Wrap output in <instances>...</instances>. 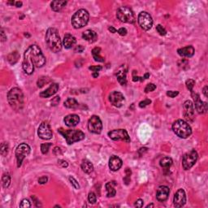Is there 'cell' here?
<instances>
[{
	"label": "cell",
	"mask_w": 208,
	"mask_h": 208,
	"mask_svg": "<svg viewBox=\"0 0 208 208\" xmlns=\"http://www.w3.org/2000/svg\"><path fill=\"white\" fill-rule=\"evenodd\" d=\"M124 96L123 94L119 92V91H113L111 92L109 95V101L110 103L115 107H123L124 103Z\"/></svg>",
	"instance_id": "obj_14"
},
{
	"label": "cell",
	"mask_w": 208,
	"mask_h": 208,
	"mask_svg": "<svg viewBox=\"0 0 208 208\" xmlns=\"http://www.w3.org/2000/svg\"><path fill=\"white\" fill-rule=\"evenodd\" d=\"M88 200H89V202L91 204H94L95 202H96V201H97V197H96V195H95L94 193H93V192H90V193L89 194Z\"/></svg>",
	"instance_id": "obj_38"
},
{
	"label": "cell",
	"mask_w": 208,
	"mask_h": 208,
	"mask_svg": "<svg viewBox=\"0 0 208 208\" xmlns=\"http://www.w3.org/2000/svg\"><path fill=\"white\" fill-rule=\"evenodd\" d=\"M89 70H91L93 72H98L100 70H102V67L101 66H91L89 68Z\"/></svg>",
	"instance_id": "obj_49"
},
{
	"label": "cell",
	"mask_w": 208,
	"mask_h": 208,
	"mask_svg": "<svg viewBox=\"0 0 208 208\" xmlns=\"http://www.w3.org/2000/svg\"><path fill=\"white\" fill-rule=\"evenodd\" d=\"M198 155L195 150H192L185 154L182 159V166L185 170H190L198 160Z\"/></svg>",
	"instance_id": "obj_8"
},
{
	"label": "cell",
	"mask_w": 208,
	"mask_h": 208,
	"mask_svg": "<svg viewBox=\"0 0 208 208\" xmlns=\"http://www.w3.org/2000/svg\"><path fill=\"white\" fill-rule=\"evenodd\" d=\"M126 76H127V68L125 66H122L116 73V78L121 85H125L127 84Z\"/></svg>",
	"instance_id": "obj_23"
},
{
	"label": "cell",
	"mask_w": 208,
	"mask_h": 208,
	"mask_svg": "<svg viewBox=\"0 0 208 208\" xmlns=\"http://www.w3.org/2000/svg\"><path fill=\"white\" fill-rule=\"evenodd\" d=\"M7 40V36L5 35V33L3 29H1V41H5Z\"/></svg>",
	"instance_id": "obj_54"
},
{
	"label": "cell",
	"mask_w": 208,
	"mask_h": 208,
	"mask_svg": "<svg viewBox=\"0 0 208 208\" xmlns=\"http://www.w3.org/2000/svg\"><path fill=\"white\" fill-rule=\"evenodd\" d=\"M194 48L192 46H188L186 47L181 48V49L177 50L178 55L184 58H190L194 55Z\"/></svg>",
	"instance_id": "obj_22"
},
{
	"label": "cell",
	"mask_w": 208,
	"mask_h": 208,
	"mask_svg": "<svg viewBox=\"0 0 208 208\" xmlns=\"http://www.w3.org/2000/svg\"><path fill=\"white\" fill-rule=\"evenodd\" d=\"M108 137L113 141H124L125 142H130V138L128 132L123 128L112 130L108 133Z\"/></svg>",
	"instance_id": "obj_12"
},
{
	"label": "cell",
	"mask_w": 208,
	"mask_h": 208,
	"mask_svg": "<svg viewBox=\"0 0 208 208\" xmlns=\"http://www.w3.org/2000/svg\"><path fill=\"white\" fill-rule=\"evenodd\" d=\"M143 204H144V202H143V200L141 199V198H139V199H138L135 202V203H134V206H136V207H142L143 206Z\"/></svg>",
	"instance_id": "obj_47"
},
{
	"label": "cell",
	"mask_w": 208,
	"mask_h": 208,
	"mask_svg": "<svg viewBox=\"0 0 208 208\" xmlns=\"http://www.w3.org/2000/svg\"><path fill=\"white\" fill-rule=\"evenodd\" d=\"M25 37H30V35H29V34H28V33H25Z\"/></svg>",
	"instance_id": "obj_63"
},
{
	"label": "cell",
	"mask_w": 208,
	"mask_h": 208,
	"mask_svg": "<svg viewBox=\"0 0 208 208\" xmlns=\"http://www.w3.org/2000/svg\"><path fill=\"white\" fill-rule=\"evenodd\" d=\"M146 207H154V204H149V205H147L146 206Z\"/></svg>",
	"instance_id": "obj_62"
},
{
	"label": "cell",
	"mask_w": 208,
	"mask_h": 208,
	"mask_svg": "<svg viewBox=\"0 0 208 208\" xmlns=\"http://www.w3.org/2000/svg\"><path fill=\"white\" fill-rule=\"evenodd\" d=\"M202 92H203V94L205 95V97H208V87L207 85H206V86L204 87L203 89H202Z\"/></svg>",
	"instance_id": "obj_55"
},
{
	"label": "cell",
	"mask_w": 208,
	"mask_h": 208,
	"mask_svg": "<svg viewBox=\"0 0 208 208\" xmlns=\"http://www.w3.org/2000/svg\"><path fill=\"white\" fill-rule=\"evenodd\" d=\"M58 163H59V164L60 165H61L63 167H68V163H67L65 160H63V159H59V160H58Z\"/></svg>",
	"instance_id": "obj_51"
},
{
	"label": "cell",
	"mask_w": 208,
	"mask_h": 208,
	"mask_svg": "<svg viewBox=\"0 0 208 208\" xmlns=\"http://www.w3.org/2000/svg\"><path fill=\"white\" fill-rule=\"evenodd\" d=\"M88 129L94 134H100L103 130V123L98 115H92L88 121Z\"/></svg>",
	"instance_id": "obj_10"
},
{
	"label": "cell",
	"mask_w": 208,
	"mask_h": 208,
	"mask_svg": "<svg viewBox=\"0 0 208 208\" xmlns=\"http://www.w3.org/2000/svg\"><path fill=\"white\" fill-rule=\"evenodd\" d=\"M124 181L126 185H128L130 182V177H128V176H126L124 178Z\"/></svg>",
	"instance_id": "obj_57"
},
{
	"label": "cell",
	"mask_w": 208,
	"mask_h": 208,
	"mask_svg": "<svg viewBox=\"0 0 208 208\" xmlns=\"http://www.w3.org/2000/svg\"><path fill=\"white\" fill-rule=\"evenodd\" d=\"M46 64V57L37 45H31L25 51L23 69L28 75L33 74L34 68H41Z\"/></svg>",
	"instance_id": "obj_1"
},
{
	"label": "cell",
	"mask_w": 208,
	"mask_h": 208,
	"mask_svg": "<svg viewBox=\"0 0 208 208\" xmlns=\"http://www.w3.org/2000/svg\"><path fill=\"white\" fill-rule=\"evenodd\" d=\"M184 116L189 122L194 121V106L190 100H187L183 104Z\"/></svg>",
	"instance_id": "obj_16"
},
{
	"label": "cell",
	"mask_w": 208,
	"mask_h": 208,
	"mask_svg": "<svg viewBox=\"0 0 208 208\" xmlns=\"http://www.w3.org/2000/svg\"><path fill=\"white\" fill-rule=\"evenodd\" d=\"M31 206V204L28 199H23L22 202L20 204V207H26L29 208Z\"/></svg>",
	"instance_id": "obj_42"
},
{
	"label": "cell",
	"mask_w": 208,
	"mask_h": 208,
	"mask_svg": "<svg viewBox=\"0 0 208 208\" xmlns=\"http://www.w3.org/2000/svg\"><path fill=\"white\" fill-rule=\"evenodd\" d=\"M76 43V39L72 34H65L63 40V46L65 49H71Z\"/></svg>",
	"instance_id": "obj_24"
},
{
	"label": "cell",
	"mask_w": 208,
	"mask_h": 208,
	"mask_svg": "<svg viewBox=\"0 0 208 208\" xmlns=\"http://www.w3.org/2000/svg\"><path fill=\"white\" fill-rule=\"evenodd\" d=\"M64 121L68 127H75V126H76L79 124L80 117L77 115L71 114V115H68L64 117Z\"/></svg>",
	"instance_id": "obj_21"
},
{
	"label": "cell",
	"mask_w": 208,
	"mask_h": 208,
	"mask_svg": "<svg viewBox=\"0 0 208 208\" xmlns=\"http://www.w3.org/2000/svg\"><path fill=\"white\" fill-rule=\"evenodd\" d=\"M116 186L115 181H109L106 184V190H107V198H113L116 194V190L115 189V186Z\"/></svg>",
	"instance_id": "obj_26"
},
{
	"label": "cell",
	"mask_w": 208,
	"mask_h": 208,
	"mask_svg": "<svg viewBox=\"0 0 208 208\" xmlns=\"http://www.w3.org/2000/svg\"><path fill=\"white\" fill-rule=\"evenodd\" d=\"M172 130L176 135L183 139L188 138L192 134L191 127L183 120H176L172 124Z\"/></svg>",
	"instance_id": "obj_5"
},
{
	"label": "cell",
	"mask_w": 208,
	"mask_h": 208,
	"mask_svg": "<svg viewBox=\"0 0 208 208\" xmlns=\"http://www.w3.org/2000/svg\"><path fill=\"white\" fill-rule=\"evenodd\" d=\"M23 5V2L21 1H16V3H15V6L17 7H21Z\"/></svg>",
	"instance_id": "obj_58"
},
{
	"label": "cell",
	"mask_w": 208,
	"mask_h": 208,
	"mask_svg": "<svg viewBox=\"0 0 208 208\" xmlns=\"http://www.w3.org/2000/svg\"><path fill=\"white\" fill-rule=\"evenodd\" d=\"M191 94L194 101V106H195L196 111H198L199 114L206 113V111H207V103H204V102L201 100L198 94L194 93V91H192Z\"/></svg>",
	"instance_id": "obj_15"
},
{
	"label": "cell",
	"mask_w": 208,
	"mask_h": 208,
	"mask_svg": "<svg viewBox=\"0 0 208 208\" xmlns=\"http://www.w3.org/2000/svg\"><path fill=\"white\" fill-rule=\"evenodd\" d=\"M92 76H93L94 78H96V77H98V76H99V72H93Z\"/></svg>",
	"instance_id": "obj_60"
},
{
	"label": "cell",
	"mask_w": 208,
	"mask_h": 208,
	"mask_svg": "<svg viewBox=\"0 0 208 208\" xmlns=\"http://www.w3.org/2000/svg\"><path fill=\"white\" fill-rule=\"evenodd\" d=\"M60 96H56V97L54 98L53 99H52L51 101V106H57L58 104H59V103H60Z\"/></svg>",
	"instance_id": "obj_45"
},
{
	"label": "cell",
	"mask_w": 208,
	"mask_h": 208,
	"mask_svg": "<svg viewBox=\"0 0 208 208\" xmlns=\"http://www.w3.org/2000/svg\"><path fill=\"white\" fill-rule=\"evenodd\" d=\"M2 186L5 189H7L9 187L11 184V177L8 174H3L2 177Z\"/></svg>",
	"instance_id": "obj_33"
},
{
	"label": "cell",
	"mask_w": 208,
	"mask_h": 208,
	"mask_svg": "<svg viewBox=\"0 0 208 208\" xmlns=\"http://www.w3.org/2000/svg\"><path fill=\"white\" fill-rule=\"evenodd\" d=\"M68 179H69V181H70V183L72 184V186H73L76 190H79V189H80V186H79L78 182H77V181H76L75 178H73L72 177H70L69 178H68Z\"/></svg>",
	"instance_id": "obj_41"
},
{
	"label": "cell",
	"mask_w": 208,
	"mask_h": 208,
	"mask_svg": "<svg viewBox=\"0 0 208 208\" xmlns=\"http://www.w3.org/2000/svg\"><path fill=\"white\" fill-rule=\"evenodd\" d=\"M8 144L7 142H2L0 146V152H1V155L2 156H6L8 153Z\"/></svg>",
	"instance_id": "obj_34"
},
{
	"label": "cell",
	"mask_w": 208,
	"mask_h": 208,
	"mask_svg": "<svg viewBox=\"0 0 208 208\" xmlns=\"http://www.w3.org/2000/svg\"><path fill=\"white\" fill-rule=\"evenodd\" d=\"M179 94V92L178 91H167V95L168 96L169 98H175L177 97V95Z\"/></svg>",
	"instance_id": "obj_44"
},
{
	"label": "cell",
	"mask_w": 208,
	"mask_h": 208,
	"mask_svg": "<svg viewBox=\"0 0 208 208\" xmlns=\"http://www.w3.org/2000/svg\"><path fill=\"white\" fill-rule=\"evenodd\" d=\"M133 80L134 82L138 81V80H140V81H143V80H144V78H143V77H141V76H133Z\"/></svg>",
	"instance_id": "obj_53"
},
{
	"label": "cell",
	"mask_w": 208,
	"mask_h": 208,
	"mask_svg": "<svg viewBox=\"0 0 208 208\" xmlns=\"http://www.w3.org/2000/svg\"><path fill=\"white\" fill-rule=\"evenodd\" d=\"M186 87H187L188 89H189L190 92H192V91H193V88H194V85H195V80H193V79H189V80H186Z\"/></svg>",
	"instance_id": "obj_37"
},
{
	"label": "cell",
	"mask_w": 208,
	"mask_h": 208,
	"mask_svg": "<svg viewBox=\"0 0 208 208\" xmlns=\"http://www.w3.org/2000/svg\"><path fill=\"white\" fill-rule=\"evenodd\" d=\"M170 190L167 186H161L158 188L156 192V198L159 202H165L168 198Z\"/></svg>",
	"instance_id": "obj_18"
},
{
	"label": "cell",
	"mask_w": 208,
	"mask_h": 208,
	"mask_svg": "<svg viewBox=\"0 0 208 208\" xmlns=\"http://www.w3.org/2000/svg\"><path fill=\"white\" fill-rule=\"evenodd\" d=\"M116 17L120 21L128 24H133L135 22V17L132 9L128 7H120L116 12Z\"/></svg>",
	"instance_id": "obj_7"
},
{
	"label": "cell",
	"mask_w": 208,
	"mask_h": 208,
	"mask_svg": "<svg viewBox=\"0 0 208 208\" xmlns=\"http://www.w3.org/2000/svg\"><path fill=\"white\" fill-rule=\"evenodd\" d=\"M58 132L60 133L66 140L68 145H72L76 142L83 140L85 137L84 133L80 129H64L59 128Z\"/></svg>",
	"instance_id": "obj_4"
},
{
	"label": "cell",
	"mask_w": 208,
	"mask_h": 208,
	"mask_svg": "<svg viewBox=\"0 0 208 208\" xmlns=\"http://www.w3.org/2000/svg\"><path fill=\"white\" fill-rule=\"evenodd\" d=\"M156 31L159 33V35L161 36H164L167 34V31H166V29L163 28V26L161 25H158L156 26Z\"/></svg>",
	"instance_id": "obj_40"
},
{
	"label": "cell",
	"mask_w": 208,
	"mask_h": 208,
	"mask_svg": "<svg viewBox=\"0 0 208 208\" xmlns=\"http://www.w3.org/2000/svg\"><path fill=\"white\" fill-rule=\"evenodd\" d=\"M151 100H150V99H146L144 101L140 102V103H139V107H140L141 108H144V107H146V106H148L149 104H151Z\"/></svg>",
	"instance_id": "obj_43"
},
{
	"label": "cell",
	"mask_w": 208,
	"mask_h": 208,
	"mask_svg": "<svg viewBox=\"0 0 208 208\" xmlns=\"http://www.w3.org/2000/svg\"><path fill=\"white\" fill-rule=\"evenodd\" d=\"M125 173H126V176H128V177H131L132 172H131V170H130L129 168H126L125 169Z\"/></svg>",
	"instance_id": "obj_59"
},
{
	"label": "cell",
	"mask_w": 208,
	"mask_h": 208,
	"mask_svg": "<svg viewBox=\"0 0 208 208\" xmlns=\"http://www.w3.org/2000/svg\"><path fill=\"white\" fill-rule=\"evenodd\" d=\"M47 181H48V177H46V176L40 177L39 179H38V183L41 184V185H44V184H46Z\"/></svg>",
	"instance_id": "obj_48"
},
{
	"label": "cell",
	"mask_w": 208,
	"mask_h": 208,
	"mask_svg": "<svg viewBox=\"0 0 208 208\" xmlns=\"http://www.w3.org/2000/svg\"><path fill=\"white\" fill-rule=\"evenodd\" d=\"M100 53H101V48L95 47L92 50V55H93V57L95 61L103 63L105 61V59L100 56Z\"/></svg>",
	"instance_id": "obj_29"
},
{
	"label": "cell",
	"mask_w": 208,
	"mask_h": 208,
	"mask_svg": "<svg viewBox=\"0 0 208 208\" xmlns=\"http://www.w3.org/2000/svg\"><path fill=\"white\" fill-rule=\"evenodd\" d=\"M59 90V85L57 83H52L48 89H46V90L42 91L40 93V97L46 99V98H50L53 96L54 94H56L57 93V91Z\"/></svg>",
	"instance_id": "obj_19"
},
{
	"label": "cell",
	"mask_w": 208,
	"mask_h": 208,
	"mask_svg": "<svg viewBox=\"0 0 208 208\" xmlns=\"http://www.w3.org/2000/svg\"><path fill=\"white\" fill-rule=\"evenodd\" d=\"M37 134H38V137L42 140H50L52 138L53 136L52 130L47 121H43L40 124L37 130Z\"/></svg>",
	"instance_id": "obj_13"
},
{
	"label": "cell",
	"mask_w": 208,
	"mask_h": 208,
	"mask_svg": "<svg viewBox=\"0 0 208 208\" xmlns=\"http://www.w3.org/2000/svg\"><path fill=\"white\" fill-rule=\"evenodd\" d=\"M30 146L26 143H21L17 146V150H16V157H17V167H20L22 164L23 160L25 159L26 156L29 155L30 153Z\"/></svg>",
	"instance_id": "obj_9"
},
{
	"label": "cell",
	"mask_w": 208,
	"mask_h": 208,
	"mask_svg": "<svg viewBox=\"0 0 208 208\" xmlns=\"http://www.w3.org/2000/svg\"><path fill=\"white\" fill-rule=\"evenodd\" d=\"M117 32L120 36H125L126 34H127V33H128V31H127V29H126L125 28H120Z\"/></svg>",
	"instance_id": "obj_50"
},
{
	"label": "cell",
	"mask_w": 208,
	"mask_h": 208,
	"mask_svg": "<svg viewBox=\"0 0 208 208\" xmlns=\"http://www.w3.org/2000/svg\"><path fill=\"white\" fill-rule=\"evenodd\" d=\"M138 24L144 30H149L152 28L153 19L151 16L146 12H142L138 15Z\"/></svg>",
	"instance_id": "obj_11"
},
{
	"label": "cell",
	"mask_w": 208,
	"mask_h": 208,
	"mask_svg": "<svg viewBox=\"0 0 208 208\" xmlns=\"http://www.w3.org/2000/svg\"><path fill=\"white\" fill-rule=\"evenodd\" d=\"M50 81V79L48 77H45V76H42L41 78H39V80H37V86L41 88L44 85L47 84Z\"/></svg>",
	"instance_id": "obj_36"
},
{
	"label": "cell",
	"mask_w": 208,
	"mask_h": 208,
	"mask_svg": "<svg viewBox=\"0 0 208 208\" xmlns=\"http://www.w3.org/2000/svg\"><path fill=\"white\" fill-rule=\"evenodd\" d=\"M80 167L82 169V171L87 174L91 173L94 170L93 163H91L90 161H89L88 159H83L81 164H80Z\"/></svg>",
	"instance_id": "obj_27"
},
{
	"label": "cell",
	"mask_w": 208,
	"mask_h": 208,
	"mask_svg": "<svg viewBox=\"0 0 208 208\" xmlns=\"http://www.w3.org/2000/svg\"><path fill=\"white\" fill-rule=\"evenodd\" d=\"M54 153H55V155H61L62 154V151H61V149L60 148V147H55V149H54Z\"/></svg>",
	"instance_id": "obj_52"
},
{
	"label": "cell",
	"mask_w": 208,
	"mask_h": 208,
	"mask_svg": "<svg viewBox=\"0 0 208 208\" xmlns=\"http://www.w3.org/2000/svg\"><path fill=\"white\" fill-rule=\"evenodd\" d=\"M122 164H123V162H122L121 159L119 158L118 156L112 155V156L110 158L109 167L111 171H113V172L118 171V170L120 169V167H122Z\"/></svg>",
	"instance_id": "obj_20"
},
{
	"label": "cell",
	"mask_w": 208,
	"mask_h": 208,
	"mask_svg": "<svg viewBox=\"0 0 208 208\" xmlns=\"http://www.w3.org/2000/svg\"><path fill=\"white\" fill-rule=\"evenodd\" d=\"M89 14L85 9H80L76 11L72 17V25L74 29H80L88 24Z\"/></svg>",
	"instance_id": "obj_6"
},
{
	"label": "cell",
	"mask_w": 208,
	"mask_h": 208,
	"mask_svg": "<svg viewBox=\"0 0 208 208\" xmlns=\"http://www.w3.org/2000/svg\"><path fill=\"white\" fill-rule=\"evenodd\" d=\"M108 30H109L111 33H115L117 32V30H116L113 26H110L109 28H108Z\"/></svg>",
	"instance_id": "obj_56"
},
{
	"label": "cell",
	"mask_w": 208,
	"mask_h": 208,
	"mask_svg": "<svg viewBox=\"0 0 208 208\" xmlns=\"http://www.w3.org/2000/svg\"><path fill=\"white\" fill-rule=\"evenodd\" d=\"M46 42L49 49L54 53H58L62 50L63 42L59 32L55 28H50L46 33Z\"/></svg>",
	"instance_id": "obj_2"
},
{
	"label": "cell",
	"mask_w": 208,
	"mask_h": 208,
	"mask_svg": "<svg viewBox=\"0 0 208 208\" xmlns=\"http://www.w3.org/2000/svg\"><path fill=\"white\" fill-rule=\"evenodd\" d=\"M159 164L161 167L164 168V170H167L172 165V159L169 157H164L161 159Z\"/></svg>",
	"instance_id": "obj_31"
},
{
	"label": "cell",
	"mask_w": 208,
	"mask_h": 208,
	"mask_svg": "<svg viewBox=\"0 0 208 208\" xmlns=\"http://www.w3.org/2000/svg\"><path fill=\"white\" fill-rule=\"evenodd\" d=\"M156 89V85L153 83H150V84H147V85L145 88V93H149V92H151V91H154Z\"/></svg>",
	"instance_id": "obj_39"
},
{
	"label": "cell",
	"mask_w": 208,
	"mask_h": 208,
	"mask_svg": "<svg viewBox=\"0 0 208 208\" xmlns=\"http://www.w3.org/2000/svg\"><path fill=\"white\" fill-rule=\"evenodd\" d=\"M82 37L83 39H85V41H89V42H94L98 38L97 33H95L94 30H91V29H87L84 33H82Z\"/></svg>",
	"instance_id": "obj_25"
},
{
	"label": "cell",
	"mask_w": 208,
	"mask_h": 208,
	"mask_svg": "<svg viewBox=\"0 0 208 208\" xmlns=\"http://www.w3.org/2000/svg\"><path fill=\"white\" fill-rule=\"evenodd\" d=\"M149 76H150V73H148V72H147V73H146V74L144 75V77H143V78H145V79H148V78H149Z\"/></svg>",
	"instance_id": "obj_61"
},
{
	"label": "cell",
	"mask_w": 208,
	"mask_h": 208,
	"mask_svg": "<svg viewBox=\"0 0 208 208\" xmlns=\"http://www.w3.org/2000/svg\"><path fill=\"white\" fill-rule=\"evenodd\" d=\"M52 146L51 143H43V144L41 145V151L43 155L47 154L48 151H49L50 147Z\"/></svg>",
	"instance_id": "obj_35"
},
{
	"label": "cell",
	"mask_w": 208,
	"mask_h": 208,
	"mask_svg": "<svg viewBox=\"0 0 208 208\" xmlns=\"http://www.w3.org/2000/svg\"><path fill=\"white\" fill-rule=\"evenodd\" d=\"M84 50H85V47L82 45H78V46H76V47H75L74 51L76 52V53H82V52L84 51Z\"/></svg>",
	"instance_id": "obj_46"
},
{
	"label": "cell",
	"mask_w": 208,
	"mask_h": 208,
	"mask_svg": "<svg viewBox=\"0 0 208 208\" xmlns=\"http://www.w3.org/2000/svg\"><path fill=\"white\" fill-rule=\"evenodd\" d=\"M9 105L15 111H21L24 107V94L20 88H12L7 94Z\"/></svg>",
	"instance_id": "obj_3"
},
{
	"label": "cell",
	"mask_w": 208,
	"mask_h": 208,
	"mask_svg": "<svg viewBox=\"0 0 208 208\" xmlns=\"http://www.w3.org/2000/svg\"><path fill=\"white\" fill-rule=\"evenodd\" d=\"M66 4L67 1H53L51 3V9L54 12H58L62 10L64 7L66 6Z\"/></svg>",
	"instance_id": "obj_28"
},
{
	"label": "cell",
	"mask_w": 208,
	"mask_h": 208,
	"mask_svg": "<svg viewBox=\"0 0 208 208\" xmlns=\"http://www.w3.org/2000/svg\"><path fill=\"white\" fill-rule=\"evenodd\" d=\"M186 202V194L183 189H180L174 194L173 204L176 207H181Z\"/></svg>",
	"instance_id": "obj_17"
},
{
	"label": "cell",
	"mask_w": 208,
	"mask_h": 208,
	"mask_svg": "<svg viewBox=\"0 0 208 208\" xmlns=\"http://www.w3.org/2000/svg\"><path fill=\"white\" fill-rule=\"evenodd\" d=\"M79 106L78 102L76 101L75 99H68L66 101L64 102V107L67 108H72V109H75L77 108Z\"/></svg>",
	"instance_id": "obj_30"
},
{
	"label": "cell",
	"mask_w": 208,
	"mask_h": 208,
	"mask_svg": "<svg viewBox=\"0 0 208 208\" xmlns=\"http://www.w3.org/2000/svg\"><path fill=\"white\" fill-rule=\"evenodd\" d=\"M19 59H20V55H19V53L17 51L12 52V53L9 54L8 56H7V60H8L9 63H10L12 65L17 64Z\"/></svg>",
	"instance_id": "obj_32"
}]
</instances>
